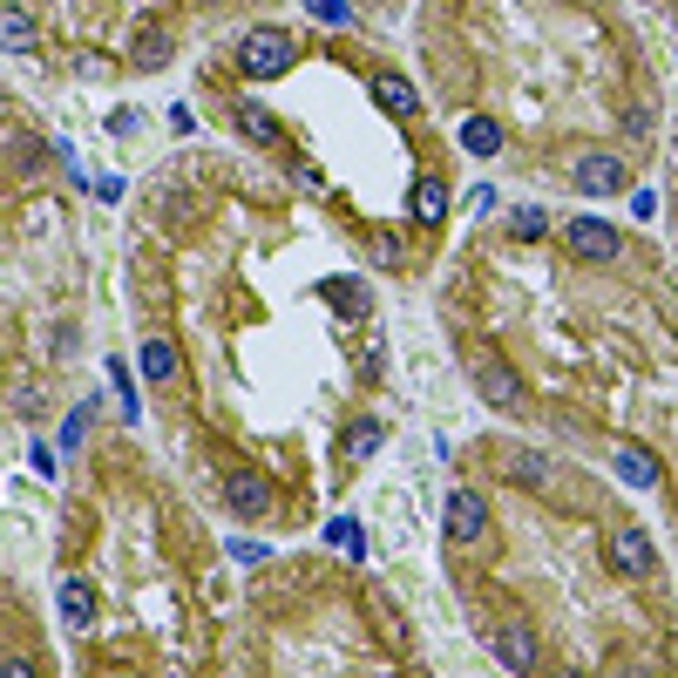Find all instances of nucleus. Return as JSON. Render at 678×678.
Instances as JSON below:
<instances>
[{"label": "nucleus", "instance_id": "obj_1", "mask_svg": "<svg viewBox=\"0 0 678 678\" xmlns=\"http://www.w3.org/2000/svg\"><path fill=\"white\" fill-rule=\"evenodd\" d=\"M292 55H299V42L286 27H252L245 42H237V68H245L252 82H278V75L292 68Z\"/></svg>", "mask_w": 678, "mask_h": 678}, {"label": "nucleus", "instance_id": "obj_2", "mask_svg": "<svg viewBox=\"0 0 678 678\" xmlns=\"http://www.w3.org/2000/svg\"><path fill=\"white\" fill-rule=\"evenodd\" d=\"M564 245H570V258H590V265H618L624 258V237L604 218H570L564 224Z\"/></svg>", "mask_w": 678, "mask_h": 678}, {"label": "nucleus", "instance_id": "obj_3", "mask_svg": "<svg viewBox=\"0 0 678 678\" xmlns=\"http://www.w3.org/2000/svg\"><path fill=\"white\" fill-rule=\"evenodd\" d=\"M577 190L583 197H618L624 184H631V164H624V156H611V149H590V156H577Z\"/></svg>", "mask_w": 678, "mask_h": 678}, {"label": "nucleus", "instance_id": "obj_4", "mask_svg": "<svg viewBox=\"0 0 678 678\" xmlns=\"http://www.w3.org/2000/svg\"><path fill=\"white\" fill-rule=\"evenodd\" d=\"M509 475H515L523 489H536V496H570V489H577V482H564V468H556L549 455H536V448H515V455H509Z\"/></svg>", "mask_w": 678, "mask_h": 678}, {"label": "nucleus", "instance_id": "obj_5", "mask_svg": "<svg viewBox=\"0 0 678 678\" xmlns=\"http://www.w3.org/2000/svg\"><path fill=\"white\" fill-rule=\"evenodd\" d=\"M489 536V502L475 489H455L448 496V543H482Z\"/></svg>", "mask_w": 678, "mask_h": 678}, {"label": "nucleus", "instance_id": "obj_6", "mask_svg": "<svg viewBox=\"0 0 678 678\" xmlns=\"http://www.w3.org/2000/svg\"><path fill=\"white\" fill-rule=\"evenodd\" d=\"M611 570H618V577H652V570H658L652 536H645V530H618V536H611Z\"/></svg>", "mask_w": 678, "mask_h": 678}, {"label": "nucleus", "instance_id": "obj_7", "mask_svg": "<svg viewBox=\"0 0 678 678\" xmlns=\"http://www.w3.org/2000/svg\"><path fill=\"white\" fill-rule=\"evenodd\" d=\"M224 509H231V515H245V523H252V515H265V509H271V489L258 482L252 468H237V475H224Z\"/></svg>", "mask_w": 678, "mask_h": 678}, {"label": "nucleus", "instance_id": "obj_8", "mask_svg": "<svg viewBox=\"0 0 678 678\" xmlns=\"http://www.w3.org/2000/svg\"><path fill=\"white\" fill-rule=\"evenodd\" d=\"M489 652H496L502 671H536V637H530L523 624H502V631L489 637Z\"/></svg>", "mask_w": 678, "mask_h": 678}, {"label": "nucleus", "instance_id": "obj_9", "mask_svg": "<svg viewBox=\"0 0 678 678\" xmlns=\"http://www.w3.org/2000/svg\"><path fill=\"white\" fill-rule=\"evenodd\" d=\"M475 393H482L489 408H502V414H509V408H523V380H515L502 360H489L482 374H475Z\"/></svg>", "mask_w": 678, "mask_h": 678}, {"label": "nucleus", "instance_id": "obj_10", "mask_svg": "<svg viewBox=\"0 0 678 678\" xmlns=\"http://www.w3.org/2000/svg\"><path fill=\"white\" fill-rule=\"evenodd\" d=\"M618 475H624L631 489H658V482H665V468H658V455H652L645 442H624V448H618Z\"/></svg>", "mask_w": 678, "mask_h": 678}, {"label": "nucleus", "instance_id": "obj_11", "mask_svg": "<svg viewBox=\"0 0 678 678\" xmlns=\"http://www.w3.org/2000/svg\"><path fill=\"white\" fill-rule=\"evenodd\" d=\"M319 299L340 305L346 319H367V312H374V292L360 286V278H326V286H319Z\"/></svg>", "mask_w": 678, "mask_h": 678}, {"label": "nucleus", "instance_id": "obj_12", "mask_svg": "<svg viewBox=\"0 0 678 678\" xmlns=\"http://www.w3.org/2000/svg\"><path fill=\"white\" fill-rule=\"evenodd\" d=\"M55 597H62V624H68V631H82V624L96 618V590H89V577H62Z\"/></svg>", "mask_w": 678, "mask_h": 678}, {"label": "nucleus", "instance_id": "obj_13", "mask_svg": "<svg viewBox=\"0 0 678 678\" xmlns=\"http://www.w3.org/2000/svg\"><path fill=\"white\" fill-rule=\"evenodd\" d=\"M374 102H380L387 115H414V109H421V89L408 82V75H374Z\"/></svg>", "mask_w": 678, "mask_h": 678}, {"label": "nucleus", "instance_id": "obj_14", "mask_svg": "<svg viewBox=\"0 0 678 678\" xmlns=\"http://www.w3.org/2000/svg\"><path fill=\"white\" fill-rule=\"evenodd\" d=\"M448 218V184L442 177H414V224H442Z\"/></svg>", "mask_w": 678, "mask_h": 678}, {"label": "nucleus", "instance_id": "obj_15", "mask_svg": "<svg viewBox=\"0 0 678 678\" xmlns=\"http://www.w3.org/2000/svg\"><path fill=\"white\" fill-rule=\"evenodd\" d=\"M462 149L496 156V149H502V123H496V115H468V123H462Z\"/></svg>", "mask_w": 678, "mask_h": 678}, {"label": "nucleus", "instance_id": "obj_16", "mask_svg": "<svg viewBox=\"0 0 678 678\" xmlns=\"http://www.w3.org/2000/svg\"><path fill=\"white\" fill-rule=\"evenodd\" d=\"M143 374H149V380H177V346H170L164 333L143 340Z\"/></svg>", "mask_w": 678, "mask_h": 678}, {"label": "nucleus", "instance_id": "obj_17", "mask_svg": "<svg viewBox=\"0 0 678 678\" xmlns=\"http://www.w3.org/2000/svg\"><path fill=\"white\" fill-rule=\"evenodd\" d=\"M237 130H245L252 143H265V149L278 143V123H271V109H265V102H237Z\"/></svg>", "mask_w": 678, "mask_h": 678}, {"label": "nucleus", "instance_id": "obj_18", "mask_svg": "<svg viewBox=\"0 0 678 678\" xmlns=\"http://www.w3.org/2000/svg\"><path fill=\"white\" fill-rule=\"evenodd\" d=\"M380 434H387L380 421H353V427H346V442H340V455H346V462H367V455L380 448Z\"/></svg>", "mask_w": 678, "mask_h": 678}, {"label": "nucleus", "instance_id": "obj_19", "mask_svg": "<svg viewBox=\"0 0 678 678\" xmlns=\"http://www.w3.org/2000/svg\"><path fill=\"white\" fill-rule=\"evenodd\" d=\"M136 68H170V34L164 27H143L136 34Z\"/></svg>", "mask_w": 678, "mask_h": 678}, {"label": "nucleus", "instance_id": "obj_20", "mask_svg": "<svg viewBox=\"0 0 678 678\" xmlns=\"http://www.w3.org/2000/svg\"><path fill=\"white\" fill-rule=\"evenodd\" d=\"M326 543H333L340 556H353V564H360V556H367V530H360V523H353V515H340V523L326 530Z\"/></svg>", "mask_w": 678, "mask_h": 678}, {"label": "nucleus", "instance_id": "obj_21", "mask_svg": "<svg viewBox=\"0 0 678 678\" xmlns=\"http://www.w3.org/2000/svg\"><path fill=\"white\" fill-rule=\"evenodd\" d=\"M0 34H8V55H27L34 48V27L21 14V0H8V14H0Z\"/></svg>", "mask_w": 678, "mask_h": 678}, {"label": "nucleus", "instance_id": "obj_22", "mask_svg": "<svg viewBox=\"0 0 678 678\" xmlns=\"http://www.w3.org/2000/svg\"><path fill=\"white\" fill-rule=\"evenodd\" d=\"M509 231L530 245V237H543V231H549V218H543V211H515V218H509Z\"/></svg>", "mask_w": 678, "mask_h": 678}, {"label": "nucleus", "instance_id": "obj_23", "mask_svg": "<svg viewBox=\"0 0 678 678\" xmlns=\"http://www.w3.org/2000/svg\"><path fill=\"white\" fill-rule=\"evenodd\" d=\"M89 421H96L89 408H82V414H68V427H62V442H68V448H82V434H89Z\"/></svg>", "mask_w": 678, "mask_h": 678}, {"label": "nucleus", "instance_id": "obj_24", "mask_svg": "<svg viewBox=\"0 0 678 678\" xmlns=\"http://www.w3.org/2000/svg\"><path fill=\"white\" fill-rule=\"evenodd\" d=\"M312 14L326 21V27H346V8H340V0H312Z\"/></svg>", "mask_w": 678, "mask_h": 678}, {"label": "nucleus", "instance_id": "obj_25", "mask_svg": "<svg viewBox=\"0 0 678 678\" xmlns=\"http://www.w3.org/2000/svg\"><path fill=\"white\" fill-rule=\"evenodd\" d=\"M374 258L380 265H401V237H374Z\"/></svg>", "mask_w": 678, "mask_h": 678}, {"label": "nucleus", "instance_id": "obj_26", "mask_svg": "<svg viewBox=\"0 0 678 678\" xmlns=\"http://www.w3.org/2000/svg\"><path fill=\"white\" fill-rule=\"evenodd\" d=\"M197 8H224V0H197Z\"/></svg>", "mask_w": 678, "mask_h": 678}]
</instances>
